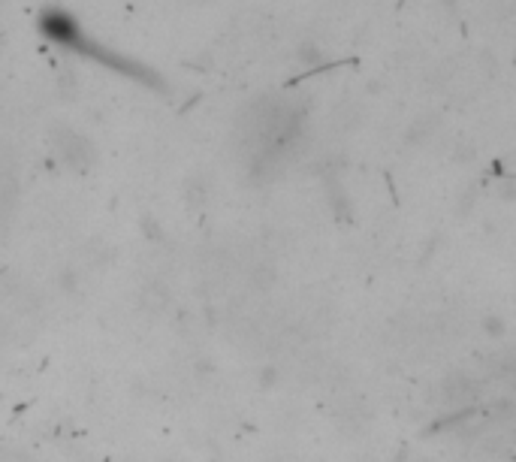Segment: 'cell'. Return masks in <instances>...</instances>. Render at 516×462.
Returning a JSON list of instances; mask_svg holds the SVG:
<instances>
[{"instance_id":"1","label":"cell","mask_w":516,"mask_h":462,"mask_svg":"<svg viewBox=\"0 0 516 462\" xmlns=\"http://www.w3.org/2000/svg\"><path fill=\"white\" fill-rule=\"evenodd\" d=\"M305 133V106L293 97H260L242 115L248 167L275 173L287 164Z\"/></svg>"},{"instance_id":"3","label":"cell","mask_w":516,"mask_h":462,"mask_svg":"<svg viewBox=\"0 0 516 462\" xmlns=\"http://www.w3.org/2000/svg\"><path fill=\"white\" fill-rule=\"evenodd\" d=\"M55 151H58V158L73 167V170H88L91 161H94V148L88 142V136H82L79 130L73 127H58L55 130Z\"/></svg>"},{"instance_id":"2","label":"cell","mask_w":516,"mask_h":462,"mask_svg":"<svg viewBox=\"0 0 516 462\" xmlns=\"http://www.w3.org/2000/svg\"><path fill=\"white\" fill-rule=\"evenodd\" d=\"M37 31H40L43 40H49V43L58 46V49H67V52H73V55H79V58L97 61L100 67L115 70V73H121V76H127V79H133V82L148 85V88H163L160 76H157L151 67L139 64V61L130 58V55H121L118 49H112V46H106V43H100V40H94V37L82 28V22H79L70 10H64V7H46V10H40V16H37Z\"/></svg>"},{"instance_id":"4","label":"cell","mask_w":516,"mask_h":462,"mask_svg":"<svg viewBox=\"0 0 516 462\" xmlns=\"http://www.w3.org/2000/svg\"><path fill=\"white\" fill-rule=\"evenodd\" d=\"M0 4H4V0H0Z\"/></svg>"}]
</instances>
